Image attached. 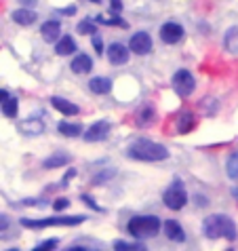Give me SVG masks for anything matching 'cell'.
Returning <instances> with one entry per match:
<instances>
[{
    "label": "cell",
    "instance_id": "obj_1",
    "mask_svg": "<svg viewBox=\"0 0 238 251\" xmlns=\"http://www.w3.org/2000/svg\"><path fill=\"white\" fill-rule=\"evenodd\" d=\"M202 234L211 241H215V239L234 241L238 230H236V224L230 215L213 213V215H209V218H205V222H202Z\"/></svg>",
    "mask_w": 238,
    "mask_h": 251
},
{
    "label": "cell",
    "instance_id": "obj_2",
    "mask_svg": "<svg viewBox=\"0 0 238 251\" xmlns=\"http://www.w3.org/2000/svg\"><path fill=\"white\" fill-rule=\"evenodd\" d=\"M127 156L133 160H143V163H158V160L169 158V150L152 139H135L127 148Z\"/></svg>",
    "mask_w": 238,
    "mask_h": 251
},
{
    "label": "cell",
    "instance_id": "obj_3",
    "mask_svg": "<svg viewBox=\"0 0 238 251\" xmlns=\"http://www.w3.org/2000/svg\"><path fill=\"white\" fill-rule=\"evenodd\" d=\"M160 226H163V222L156 215H135L129 220L127 230L135 239H150V236H156L160 232Z\"/></svg>",
    "mask_w": 238,
    "mask_h": 251
},
{
    "label": "cell",
    "instance_id": "obj_4",
    "mask_svg": "<svg viewBox=\"0 0 238 251\" xmlns=\"http://www.w3.org/2000/svg\"><path fill=\"white\" fill-rule=\"evenodd\" d=\"M87 220V215H55V218H45V220H27L24 218L19 224L24 228L40 230V228H51V226H78Z\"/></svg>",
    "mask_w": 238,
    "mask_h": 251
},
{
    "label": "cell",
    "instance_id": "obj_5",
    "mask_svg": "<svg viewBox=\"0 0 238 251\" xmlns=\"http://www.w3.org/2000/svg\"><path fill=\"white\" fill-rule=\"evenodd\" d=\"M163 203L169 209H173V211H179L181 207H186L188 192H186V186L181 184V179H175V182L163 192Z\"/></svg>",
    "mask_w": 238,
    "mask_h": 251
},
{
    "label": "cell",
    "instance_id": "obj_6",
    "mask_svg": "<svg viewBox=\"0 0 238 251\" xmlns=\"http://www.w3.org/2000/svg\"><path fill=\"white\" fill-rule=\"evenodd\" d=\"M173 89L179 97H190L196 89V80L188 70H177L173 74Z\"/></svg>",
    "mask_w": 238,
    "mask_h": 251
},
{
    "label": "cell",
    "instance_id": "obj_7",
    "mask_svg": "<svg viewBox=\"0 0 238 251\" xmlns=\"http://www.w3.org/2000/svg\"><path fill=\"white\" fill-rule=\"evenodd\" d=\"M129 49L135 55H148L152 51V38L148 32H135L129 40Z\"/></svg>",
    "mask_w": 238,
    "mask_h": 251
},
{
    "label": "cell",
    "instance_id": "obj_8",
    "mask_svg": "<svg viewBox=\"0 0 238 251\" xmlns=\"http://www.w3.org/2000/svg\"><path fill=\"white\" fill-rule=\"evenodd\" d=\"M160 38H163L165 45H177L181 38H184V27L177 22H167L160 27Z\"/></svg>",
    "mask_w": 238,
    "mask_h": 251
},
{
    "label": "cell",
    "instance_id": "obj_9",
    "mask_svg": "<svg viewBox=\"0 0 238 251\" xmlns=\"http://www.w3.org/2000/svg\"><path fill=\"white\" fill-rule=\"evenodd\" d=\"M131 57V49L120 43H112L108 47V59L112 66H124Z\"/></svg>",
    "mask_w": 238,
    "mask_h": 251
},
{
    "label": "cell",
    "instance_id": "obj_10",
    "mask_svg": "<svg viewBox=\"0 0 238 251\" xmlns=\"http://www.w3.org/2000/svg\"><path fill=\"white\" fill-rule=\"evenodd\" d=\"M110 123L108 121H97L85 131V142H101L110 135Z\"/></svg>",
    "mask_w": 238,
    "mask_h": 251
},
{
    "label": "cell",
    "instance_id": "obj_11",
    "mask_svg": "<svg viewBox=\"0 0 238 251\" xmlns=\"http://www.w3.org/2000/svg\"><path fill=\"white\" fill-rule=\"evenodd\" d=\"M163 226H165V234H167L169 241H175V243L186 241V232H184V228H181V224L177 220H167Z\"/></svg>",
    "mask_w": 238,
    "mask_h": 251
},
{
    "label": "cell",
    "instance_id": "obj_12",
    "mask_svg": "<svg viewBox=\"0 0 238 251\" xmlns=\"http://www.w3.org/2000/svg\"><path fill=\"white\" fill-rule=\"evenodd\" d=\"M51 106H53L55 110H59L61 114H66V116H76V114H80V108L76 106V103L64 100V97H57V95L51 97Z\"/></svg>",
    "mask_w": 238,
    "mask_h": 251
},
{
    "label": "cell",
    "instance_id": "obj_13",
    "mask_svg": "<svg viewBox=\"0 0 238 251\" xmlns=\"http://www.w3.org/2000/svg\"><path fill=\"white\" fill-rule=\"evenodd\" d=\"M154 118H156V108L152 106V103H143V106H139L137 114H135V121L139 127H148V125L154 123Z\"/></svg>",
    "mask_w": 238,
    "mask_h": 251
},
{
    "label": "cell",
    "instance_id": "obj_14",
    "mask_svg": "<svg viewBox=\"0 0 238 251\" xmlns=\"http://www.w3.org/2000/svg\"><path fill=\"white\" fill-rule=\"evenodd\" d=\"M40 34H43V38L47 43H55V40L61 38V24L51 19V22H45L43 27H40Z\"/></svg>",
    "mask_w": 238,
    "mask_h": 251
},
{
    "label": "cell",
    "instance_id": "obj_15",
    "mask_svg": "<svg viewBox=\"0 0 238 251\" xmlns=\"http://www.w3.org/2000/svg\"><path fill=\"white\" fill-rule=\"evenodd\" d=\"M70 68H72L74 74H87V72L93 70V59H91L87 53H80V55H76V57L72 59Z\"/></svg>",
    "mask_w": 238,
    "mask_h": 251
},
{
    "label": "cell",
    "instance_id": "obj_16",
    "mask_svg": "<svg viewBox=\"0 0 238 251\" xmlns=\"http://www.w3.org/2000/svg\"><path fill=\"white\" fill-rule=\"evenodd\" d=\"M89 89L95 95H106V93L112 91V80L108 78V76H95V78L89 80Z\"/></svg>",
    "mask_w": 238,
    "mask_h": 251
},
{
    "label": "cell",
    "instance_id": "obj_17",
    "mask_svg": "<svg viewBox=\"0 0 238 251\" xmlns=\"http://www.w3.org/2000/svg\"><path fill=\"white\" fill-rule=\"evenodd\" d=\"M19 131L25 135H38L45 131V123L40 118H27V121L19 123Z\"/></svg>",
    "mask_w": 238,
    "mask_h": 251
},
{
    "label": "cell",
    "instance_id": "obj_18",
    "mask_svg": "<svg viewBox=\"0 0 238 251\" xmlns=\"http://www.w3.org/2000/svg\"><path fill=\"white\" fill-rule=\"evenodd\" d=\"M55 53L61 55V57H68V55L76 53V40L72 36H61L55 45Z\"/></svg>",
    "mask_w": 238,
    "mask_h": 251
},
{
    "label": "cell",
    "instance_id": "obj_19",
    "mask_svg": "<svg viewBox=\"0 0 238 251\" xmlns=\"http://www.w3.org/2000/svg\"><path fill=\"white\" fill-rule=\"evenodd\" d=\"M11 19L15 24H19V25H32L38 17H36V13L30 11V9H17V11L11 13Z\"/></svg>",
    "mask_w": 238,
    "mask_h": 251
},
{
    "label": "cell",
    "instance_id": "obj_20",
    "mask_svg": "<svg viewBox=\"0 0 238 251\" xmlns=\"http://www.w3.org/2000/svg\"><path fill=\"white\" fill-rule=\"evenodd\" d=\"M196 127V116L192 112H181L177 118V133H190V131Z\"/></svg>",
    "mask_w": 238,
    "mask_h": 251
},
{
    "label": "cell",
    "instance_id": "obj_21",
    "mask_svg": "<svg viewBox=\"0 0 238 251\" xmlns=\"http://www.w3.org/2000/svg\"><path fill=\"white\" fill-rule=\"evenodd\" d=\"M223 47L228 53H238V25L228 27V32L223 34Z\"/></svg>",
    "mask_w": 238,
    "mask_h": 251
},
{
    "label": "cell",
    "instance_id": "obj_22",
    "mask_svg": "<svg viewBox=\"0 0 238 251\" xmlns=\"http://www.w3.org/2000/svg\"><path fill=\"white\" fill-rule=\"evenodd\" d=\"M70 160H72V156H68V154H53L43 160V167L45 169H59V167H66Z\"/></svg>",
    "mask_w": 238,
    "mask_h": 251
},
{
    "label": "cell",
    "instance_id": "obj_23",
    "mask_svg": "<svg viewBox=\"0 0 238 251\" xmlns=\"http://www.w3.org/2000/svg\"><path fill=\"white\" fill-rule=\"evenodd\" d=\"M59 133L66 137H80L82 135V125L78 123H59Z\"/></svg>",
    "mask_w": 238,
    "mask_h": 251
},
{
    "label": "cell",
    "instance_id": "obj_24",
    "mask_svg": "<svg viewBox=\"0 0 238 251\" xmlns=\"http://www.w3.org/2000/svg\"><path fill=\"white\" fill-rule=\"evenodd\" d=\"M17 110H19L17 97H9V100H4V103H2V114L6 118H15L17 116Z\"/></svg>",
    "mask_w": 238,
    "mask_h": 251
},
{
    "label": "cell",
    "instance_id": "obj_25",
    "mask_svg": "<svg viewBox=\"0 0 238 251\" xmlns=\"http://www.w3.org/2000/svg\"><path fill=\"white\" fill-rule=\"evenodd\" d=\"M226 171H228V177L230 179H238V152L230 154L228 163H226Z\"/></svg>",
    "mask_w": 238,
    "mask_h": 251
},
{
    "label": "cell",
    "instance_id": "obj_26",
    "mask_svg": "<svg viewBox=\"0 0 238 251\" xmlns=\"http://www.w3.org/2000/svg\"><path fill=\"white\" fill-rule=\"evenodd\" d=\"M114 249H116V251H133V249L143 251L145 245H143V243H124V241H116V243H114Z\"/></svg>",
    "mask_w": 238,
    "mask_h": 251
},
{
    "label": "cell",
    "instance_id": "obj_27",
    "mask_svg": "<svg viewBox=\"0 0 238 251\" xmlns=\"http://www.w3.org/2000/svg\"><path fill=\"white\" fill-rule=\"evenodd\" d=\"M76 30H78V34H87V36H93V34H97V25L87 19V22H80Z\"/></svg>",
    "mask_w": 238,
    "mask_h": 251
},
{
    "label": "cell",
    "instance_id": "obj_28",
    "mask_svg": "<svg viewBox=\"0 0 238 251\" xmlns=\"http://www.w3.org/2000/svg\"><path fill=\"white\" fill-rule=\"evenodd\" d=\"M97 22H99V24H106V25H120V27H129V24L124 22V19H120V17H112V19H108V22H106V19H101V15H99V17H97Z\"/></svg>",
    "mask_w": 238,
    "mask_h": 251
},
{
    "label": "cell",
    "instance_id": "obj_29",
    "mask_svg": "<svg viewBox=\"0 0 238 251\" xmlns=\"http://www.w3.org/2000/svg\"><path fill=\"white\" fill-rule=\"evenodd\" d=\"M57 245H59V239H47L45 243H40V245H36L34 249H36V251H45V249H55Z\"/></svg>",
    "mask_w": 238,
    "mask_h": 251
},
{
    "label": "cell",
    "instance_id": "obj_30",
    "mask_svg": "<svg viewBox=\"0 0 238 251\" xmlns=\"http://www.w3.org/2000/svg\"><path fill=\"white\" fill-rule=\"evenodd\" d=\"M70 207V199L66 197H59V199H55V203H53V209L55 211H64V209Z\"/></svg>",
    "mask_w": 238,
    "mask_h": 251
},
{
    "label": "cell",
    "instance_id": "obj_31",
    "mask_svg": "<svg viewBox=\"0 0 238 251\" xmlns=\"http://www.w3.org/2000/svg\"><path fill=\"white\" fill-rule=\"evenodd\" d=\"M19 205H32V207H47L48 203L47 201H43V199H25V201H22Z\"/></svg>",
    "mask_w": 238,
    "mask_h": 251
},
{
    "label": "cell",
    "instance_id": "obj_32",
    "mask_svg": "<svg viewBox=\"0 0 238 251\" xmlns=\"http://www.w3.org/2000/svg\"><path fill=\"white\" fill-rule=\"evenodd\" d=\"M91 40H93V49L101 55L103 53V40H101V36H99V34H93V38H91Z\"/></svg>",
    "mask_w": 238,
    "mask_h": 251
},
{
    "label": "cell",
    "instance_id": "obj_33",
    "mask_svg": "<svg viewBox=\"0 0 238 251\" xmlns=\"http://www.w3.org/2000/svg\"><path fill=\"white\" fill-rule=\"evenodd\" d=\"M80 199H82V203H87V205H91V209H95V211H103V209H101L99 205H97V203H95V201H93V199H91V197H89V194H82V197H80Z\"/></svg>",
    "mask_w": 238,
    "mask_h": 251
},
{
    "label": "cell",
    "instance_id": "obj_34",
    "mask_svg": "<svg viewBox=\"0 0 238 251\" xmlns=\"http://www.w3.org/2000/svg\"><path fill=\"white\" fill-rule=\"evenodd\" d=\"M76 173H78V171H76V169H74V167H70V169H68V173H66V176H64V179H61V186H66L68 182H72V179L76 177Z\"/></svg>",
    "mask_w": 238,
    "mask_h": 251
},
{
    "label": "cell",
    "instance_id": "obj_35",
    "mask_svg": "<svg viewBox=\"0 0 238 251\" xmlns=\"http://www.w3.org/2000/svg\"><path fill=\"white\" fill-rule=\"evenodd\" d=\"M9 224H11V220L6 218L4 213H0V232H2V230H6V228H9Z\"/></svg>",
    "mask_w": 238,
    "mask_h": 251
},
{
    "label": "cell",
    "instance_id": "obj_36",
    "mask_svg": "<svg viewBox=\"0 0 238 251\" xmlns=\"http://www.w3.org/2000/svg\"><path fill=\"white\" fill-rule=\"evenodd\" d=\"M110 9L112 11H118V13H120V9H122V0H112V4H110Z\"/></svg>",
    "mask_w": 238,
    "mask_h": 251
},
{
    "label": "cell",
    "instance_id": "obj_37",
    "mask_svg": "<svg viewBox=\"0 0 238 251\" xmlns=\"http://www.w3.org/2000/svg\"><path fill=\"white\" fill-rule=\"evenodd\" d=\"M4 100H9V91H4V89H0V106L4 103Z\"/></svg>",
    "mask_w": 238,
    "mask_h": 251
},
{
    "label": "cell",
    "instance_id": "obj_38",
    "mask_svg": "<svg viewBox=\"0 0 238 251\" xmlns=\"http://www.w3.org/2000/svg\"><path fill=\"white\" fill-rule=\"evenodd\" d=\"M59 13H64V15H74V13H76V6H68V9H61Z\"/></svg>",
    "mask_w": 238,
    "mask_h": 251
},
{
    "label": "cell",
    "instance_id": "obj_39",
    "mask_svg": "<svg viewBox=\"0 0 238 251\" xmlns=\"http://www.w3.org/2000/svg\"><path fill=\"white\" fill-rule=\"evenodd\" d=\"M232 197H234V199H238V188H234V190H232Z\"/></svg>",
    "mask_w": 238,
    "mask_h": 251
},
{
    "label": "cell",
    "instance_id": "obj_40",
    "mask_svg": "<svg viewBox=\"0 0 238 251\" xmlns=\"http://www.w3.org/2000/svg\"><path fill=\"white\" fill-rule=\"evenodd\" d=\"M93 2H101V0H93Z\"/></svg>",
    "mask_w": 238,
    "mask_h": 251
}]
</instances>
